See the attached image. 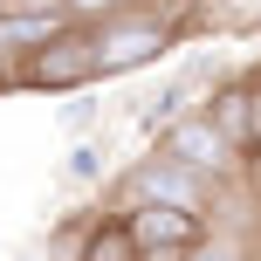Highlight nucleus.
<instances>
[{"label":"nucleus","instance_id":"f257e3e1","mask_svg":"<svg viewBox=\"0 0 261 261\" xmlns=\"http://www.w3.org/2000/svg\"><path fill=\"white\" fill-rule=\"evenodd\" d=\"M199 28H206V14H193V7H144V0H130V7L96 21V76L103 83L138 76V69L165 62L179 41H193Z\"/></svg>","mask_w":261,"mask_h":261},{"label":"nucleus","instance_id":"f03ea898","mask_svg":"<svg viewBox=\"0 0 261 261\" xmlns=\"http://www.w3.org/2000/svg\"><path fill=\"white\" fill-rule=\"evenodd\" d=\"M96 28L90 21H55L35 48L14 55V69L0 76V90H35V96H69V90H96Z\"/></svg>","mask_w":261,"mask_h":261},{"label":"nucleus","instance_id":"7ed1b4c3","mask_svg":"<svg viewBox=\"0 0 261 261\" xmlns=\"http://www.w3.org/2000/svg\"><path fill=\"white\" fill-rule=\"evenodd\" d=\"M234 172V165H227ZM227 172H186V165H165V158L144 151L138 165L117 172V193H110V206H138V199H172V206H199L213 213L227 193Z\"/></svg>","mask_w":261,"mask_h":261},{"label":"nucleus","instance_id":"20e7f679","mask_svg":"<svg viewBox=\"0 0 261 261\" xmlns=\"http://www.w3.org/2000/svg\"><path fill=\"white\" fill-rule=\"evenodd\" d=\"M130 241L138 248H206L213 241V213L199 206H172V199H138V206H117Z\"/></svg>","mask_w":261,"mask_h":261},{"label":"nucleus","instance_id":"39448f33","mask_svg":"<svg viewBox=\"0 0 261 261\" xmlns=\"http://www.w3.org/2000/svg\"><path fill=\"white\" fill-rule=\"evenodd\" d=\"M151 158L186 165V172H227V165H234L227 138L206 124V110H186V117H172L165 130H151Z\"/></svg>","mask_w":261,"mask_h":261},{"label":"nucleus","instance_id":"423d86ee","mask_svg":"<svg viewBox=\"0 0 261 261\" xmlns=\"http://www.w3.org/2000/svg\"><path fill=\"white\" fill-rule=\"evenodd\" d=\"M213 76H220V62H186L179 76H165L151 96H138V130L151 138V130H165L172 117L199 110V103H206V90H213Z\"/></svg>","mask_w":261,"mask_h":261},{"label":"nucleus","instance_id":"0eeeda50","mask_svg":"<svg viewBox=\"0 0 261 261\" xmlns=\"http://www.w3.org/2000/svg\"><path fill=\"white\" fill-rule=\"evenodd\" d=\"M248 96H254V83L248 76H213V90H206V124L227 138V151L241 158V144H248Z\"/></svg>","mask_w":261,"mask_h":261},{"label":"nucleus","instance_id":"6e6552de","mask_svg":"<svg viewBox=\"0 0 261 261\" xmlns=\"http://www.w3.org/2000/svg\"><path fill=\"white\" fill-rule=\"evenodd\" d=\"M69 261H138V241H130L124 213L110 206V213H96V220H83V227H76V254H69Z\"/></svg>","mask_w":261,"mask_h":261},{"label":"nucleus","instance_id":"1a4fd4ad","mask_svg":"<svg viewBox=\"0 0 261 261\" xmlns=\"http://www.w3.org/2000/svg\"><path fill=\"white\" fill-rule=\"evenodd\" d=\"M103 172H110V138L103 130H83L69 144V158H62V179L69 186H103Z\"/></svg>","mask_w":261,"mask_h":261},{"label":"nucleus","instance_id":"9d476101","mask_svg":"<svg viewBox=\"0 0 261 261\" xmlns=\"http://www.w3.org/2000/svg\"><path fill=\"white\" fill-rule=\"evenodd\" d=\"M62 130H69V138L96 130V90H69V103H62Z\"/></svg>","mask_w":261,"mask_h":261},{"label":"nucleus","instance_id":"9b49d317","mask_svg":"<svg viewBox=\"0 0 261 261\" xmlns=\"http://www.w3.org/2000/svg\"><path fill=\"white\" fill-rule=\"evenodd\" d=\"M117 7H130V0H62V21H103V14H117Z\"/></svg>","mask_w":261,"mask_h":261},{"label":"nucleus","instance_id":"f8f14e48","mask_svg":"<svg viewBox=\"0 0 261 261\" xmlns=\"http://www.w3.org/2000/svg\"><path fill=\"white\" fill-rule=\"evenodd\" d=\"M213 14L227 28H261V0H213Z\"/></svg>","mask_w":261,"mask_h":261},{"label":"nucleus","instance_id":"ddd939ff","mask_svg":"<svg viewBox=\"0 0 261 261\" xmlns=\"http://www.w3.org/2000/svg\"><path fill=\"white\" fill-rule=\"evenodd\" d=\"M248 151H261V90L248 96V144H241V158H248Z\"/></svg>","mask_w":261,"mask_h":261},{"label":"nucleus","instance_id":"4468645a","mask_svg":"<svg viewBox=\"0 0 261 261\" xmlns=\"http://www.w3.org/2000/svg\"><path fill=\"white\" fill-rule=\"evenodd\" d=\"M138 261H199V248H138Z\"/></svg>","mask_w":261,"mask_h":261},{"label":"nucleus","instance_id":"2eb2a0df","mask_svg":"<svg viewBox=\"0 0 261 261\" xmlns=\"http://www.w3.org/2000/svg\"><path fill=\"white\" fill-rule=\"evenodd\" d=\"M248 83H254V90H261V62H254V69H248Z\"/></svg>","mask_w":261,"mask_h":261}]
</instances>
